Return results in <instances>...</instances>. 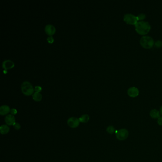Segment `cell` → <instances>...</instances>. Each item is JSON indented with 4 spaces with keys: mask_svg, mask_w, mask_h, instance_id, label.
I'll return each instance as SVG.
<instances>
[{
    "mask_svg": "<svg viewBox=\"0 0 162 162\" xmlns=\"http://www.w3.org/2000/svg\"><path fill=\"white\" fill-rule=\"evenodd\" d=\"M10 111V108L7 105H3L0 107V115L2 116H7Z\"/></svg>",
    "mask_w": 162,
    "mask_h": 162,
    "instance_id": "8fae6325",
    "label": "cell"
},
{
    "mask_svg": "<svg viewBox=\"0 0 162 162\" xmlns=\"http://www.w3.org/2000/svg\"><path fill=\"white\" fill-rule=\"evenodd\" d=\"M3 67L4 69H10L14 66V62L10 60H5L3 62Z\"/></svg>",
    "mask_w": 162,
    "mask_h": 162,
    "instance_id": "30bf717a",
    "label": "cell"
},
{
    "mask_svg": "<svg viewBox=\"0 0 162 162\" xmlns=\"http://www.w3.org/2000/svg\"><path fill=\"white\" fill-rule=\"evenodd\" d=\"M137 18H138V21H143L144 20H145L146 18V15L145 14H143V13H142V14H138L137 16Z\"/></svg>",
    "mask_w": 162,
    "mask_h": 162,
    "instance_id": "e0dca14e",
    "label": "cell"
},
{
    "mask_svg": "<svg viewBox=\"0 0 162 162\" xmlns=\"http://www.w3.org/2000/svg\"><path fill=\"white\" fill-rule=\"evenodd\" d=\"M67 124L71 128H78L80 124L79 118L75 117H70L67 121Z\"/></svg>",
    "mask_w": 162,
    "mask_h": 162,
    "instance_id": "8992f818",
    "label": "cell"
},
{
    "mask_svg": "<svg viewBox=\"0 0 162 162\" xmlns=\"http://www.w3.org/2000/svg\"><path fill=\"white\" fill-rule=\"evenodd\" d=\"M13 127H14V129H15L16 130H19L21 129V124L18 123H16V122H15L14 124H13Z\"/></svg>",
    "mask_w": 162,
    "mask_h": 162,
    "instance_id": "d6986e66",
    "label": "cell"
},
{
    "mask_svg": "<svg viewBox=\"0 0 162 162\" xmlns=\"http://www.w3.org/2000/svg\"><path fill=\"white\" fill-rule=\"evenodd\" d=\"M79 120L80 122L86 123L90 120V116L87 114H84L79 117Z\"/></svg>",
    "mask_w": 162,
    "mask_h": 162,
    "instance_id": "9a60e30c",
    "label": "cell"
},
{
    "mask_svg": "<svg viewBox=\"0 0 162 162\" xmlns=\"http://www.w3.org/2000/svg\"><path fill=\"white\" fill-rule=\"evenodd\" d=\"M123 20L127 24L132 25H135L138 21L137 17L131 14H125Z\"/></svg>",
    "mask_w": 162,
    "mask_h": 162,
    "instance_id": "277c9868",
    "label": "cell"
},
{
    "mask_svg": "<svg viewBox=\"0 0 162 162\" xmlns=\"http://www.w3.org/2000/svg\"><path fill=\"white\" fill-rule=\"evenodd\" d=\"M34 90L35 92H40L42 90V88L40 86H35Z\"/></svg>",
    "mask_w": 162,
    "mask_h": 162,
    "instance_id": "ffe728a7",
    "label": "cell"
},
{
    "mask_svg": "<svg viewBox=\"0 0 162 162\" xmlns=\"http://www.w3.org/2000/svg\"><path fill=\"white\" fill-rule=\"evenodd\" d=\"M129 135V132L127 129L125 128H122L117 131L116 138L118 140L120 141H123L127 139Z\"/></svg>",
    "mask_w": 162,
    "mask_h": 162,
    "instance_id": "5b68a950",
    "label": "cell"
},
{
    "mask_svg": "<svg viewBox=\"0 0 162 162\" xmlns=\"http://www.w3.org/2000/svg\"><path fill=\"white\" fill-rule=\"evenodd\" d=\"M157 123L159 126H162V117H160L158 118Z\"/></svg>",
    "mask_w": 162,
    "mask_h": 162,
    "instance_id": "603a6c76",
    "label": "cell"
},
{
    "mask_svg": "<svg viewBox=\"0 0 162 162\" xmlns=\"http://www.w3.org/2000/svg\"><path fill=\"white\" fill-rule=\"evenodd\" d=\"M128 95L131 97H138L139 94V91L137 88L135 86H132L129 88L128 90Z\"/></svg>",
    "mask_w": 162,
    "mask_h": 162,
    "instance_id": "52a82bcc",
    "label": "cell"
},
{
    "mask_svg": "<svg viewBox=\"0 0 162 162\" xmlns=\"http://www.w3.org/2000/svg\"><path fill=\"white\" fill-rule=\"evenodd\" d=\"M5 122L7 125L13 126V124L16 122L14 116L11 114L7 115L5 117Z\"/></svg>",
    "mask_w": 162,
    "mask_h": 162,
    "instance_id": "9c48e42d",
    "label": "cell"
},
{
    "mask_svg": "<svg viewBox=\"0 0 162 162\" xmlns=\"http://www.w3.org/2000/svg\"><path fill=\"white\" fill-rule=\"evenodd\" d=\"M45 31L49 36H52L56 32L55 27L52 24H47L45 26Z\"/></svg>",
    "mask_w": 162,
    "mask_h": 162,
    "instance_id": "ba28073f",
    "label": "cell"
},
{
    "mask_svg": "<svg viewBox=\"0 0 162 162\" xmlns=\"http://www.w3.org/2000/svg\"><path fill=\"white\" fill-rule=\"evenodd\" d=\"M160 114L161 115H162V106L160 107Z\"/></svg>",
    "mask_w": 162,
    "mask_h": 162,
    "instance_id": "cb8c5ba5",
    "label": "cell"
},
{
    "mask_svg": "<svg viewBox=\"0 0 162 162\" xmlns=\"http://www.w3.org/2000/svg\"><path fill=\"white\" fill-rule=\"evenodd\" d=\"M10 112L11 115L14 116L17 113V110L15 108H12L11 109H10Z\"/></svg>",
    "mask_w": 162,
    "mask_h": 162,
    "instance_id": "44dd1931",
    "label": "cell"
},
{
    "mask_svg": "<svg viewBox=\"0 0 162 162\" xmlns=\"http://www.w3.org/2000/svg\"><path fill=\"white\" fill-rule=\"evenodd\" d=\"M107 132L109 134H113L116 131V129L113 126H109L107 128Z\"/></svg>",
    "mask_w": 162,
    "mask_h": 162,
    "instance_id": "2e32d148",
    "label": "cell"
},
{
    "mask_svg": "<svg viewBox=\"0 0 162 162\" xmlns=\"http://www.w3.org/2000/svg\"><path fill=\"white\" fill-rule=\"evenodd\" d=\"M10 131V128L7 124H3L0 127V132L2 134H8Z\"/></svg>",
    "mask_w": 162,
    "mask_h": 162,
    "instance_id": "4fadbf2b",
    "label": "cell"
},
{
    "mask_svg": "<svg viewBox=\"0 0 162 162\" xmlns=\"http://www.w3.org/2000/svg\"><path fill=\"white\" fill-rule=\"evenodd\" d=\"M22 92L25 95L30 96L34 93V89L32 84L28 81H24L21 85Z\"/></svg>",
    "mask_w": 162,
    "mask_h": 162,
    "instance_id": "3957f363",
    "label": "cell"
},
{
    "mask_svg": "<svg viewBox=\"0 0 162 162\" xmlns=\"http://www.w3.org/2000/svg\"><path fill=\"white\" fill-rule=\"evenodd\" d=\"M155 47L157 48H160L162 47V41H157L156 42H155Z\"/></svg>",
    "mask_w": 162,
    "mask_h": 162,
    "instance_id": "ac0fdd59",
    "label": "cell"
},
{
    "mask_svg": "<svg viewBox=\"0 0 162 162\" xmlns=\"http://www.w3.org/2000/svg\"><path fill=\"white\" fill-rule=\"evenodd\" d=\"M160 115V111L156 109H153L150 112V116L153 119H158L161 117Z\"/></svg>",
    "mask_w": 162,
    "mask_h": 162,
    "instance_id": "7c38bea8",
    "label": "cell"
},
{
    "mask_svg": "<svg viewBox=\"0 0 162 162\" xmlns=\"http://www.w3.org/2000/svg\"><path fill=\"white\" fill-rule=\"evenodd\" d=\"M47 41H48V43H52L54 42V39L52 36H49L47 38Z\"/></svg>",
    "mask_w": 162,
    "mask_h": 162,
    "instance_id": "7402d4cb",
    "label": "cell"
},
{
    "mask_svg": "<svg viewBox=\"0 0 162 162\" xmlns=\"http://www.w3.org/2000/svg\"><path fill=\"white\" fill-rule=\"evenodd\" d=\"M7 72V70L6 69H4V73H6Z\"/></svg>",
    "mask_w": 162,
    "mask_h": 162,
    "instance_id": "d4e9b609",
    "label": "cell"
},
{
    "mask_svg": "<svg viewBox=\"0 0 162 162\" xmlns=\"http://www.w3.org/2000/svg\"><path fill=\"white\" fill-rule=\"evenodd\" d=\"M140 44L142 47L145 49H150L155 45L153 39L149 36H143L140 40Z\"/></svg>",
    "mask_w": 162,
    "mask_h": 162,
    "instance_id": "7a4b0ae2",
    "label": "cell"
},
{
    "mask_svg": "<svg viewBox=\"0 0 162 162\" xmlns=\"http://www.w3.org/2000/svg\"><path fill=\"white\" fill-rule=\"evenodd\" d=\"M32 97L33 100L36 101H40L42 100V95L38 92H35L32 95Z\"/></svg>",
    "mask_w": 162,
    "mask_h": 162,
    "instance_id": "5bb4252c",
    "label": "cell"
},
{
    "mask_svg": "<svg viewBox=\"0 0 162 162\" xmlns=\"http://www.w3.org/2000/svg\"><path fill=\"white\" fill-rule=\"evenodd\" d=\"M135 30L139 34L145 36L151 30V25L147 21H139L134 25Z\"/></svg>",
    "mask_w": 162,
    "mask_h": 162,
    "instance_id": "6da1fadb",
    "label": "cell"
}]
</instances>
